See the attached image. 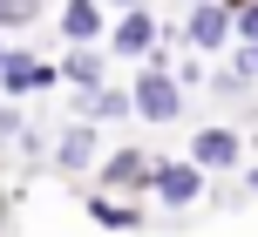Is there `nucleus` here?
Returning a JSON list of instances; mask_svg holds the SVG:
<instances>
[{
	"instance_id": "nucleus-14",
	"label": "nucleus",
	"mask_w": 258,
	"mask_h": 237,
	"mask_svg": "<svg viewBox=\"0 0 258 237\" xmlns=\"http://www.w3.org/2000/svg\"><path fill=\"white\" fill-rule=\"evenodd\" d=\"M102 7H136V0H102Z\"/></svg>"
},
{
	"instance_id": "nucleus-2",
	"label": "nucleus",
	"mask_w": 258,
	"mask_h": 237,
	"mask_svg": "<svg viewBox=\"0 0 258 237\" xmlns=\"http://www.w3.org/2000/svg\"><path fill=\"white\" fill-rule=\"evenodd\" d=\"M224 34H231V7L224 0H197L190 7V41L197 48H224Z\"/></svg>"
},
{
	"instance_id": "nucleus-8",
	"label": "nucleus",
	"mask_w": 258,
	"mask_h": 237,
	"mask_svg": "<svg viewBox=\"0 0 258 237\" xmlns=\"http://www.w3.org/2000/svg\"><path fill=\"white\" fill-rule=\"evenodd\" d=\"M150 41H156V21L143 7H129V21L116 27V54H150Z\"/></svg>"
},
{
	"instance_id": "nucleus-15",
	"label": "nucleus",
	"mask_w": 258,
	"mask_h": 237,
	"mask_svg": "<svg viewBox=\"0 0 258 237\" xmlns=\"http://www.w3.org/2000/svg\"><path fill=\"white\" fill-rule=\"evenodd\" d=\"M0 61H7V54H0Z\"/></svg>"
},
{
	"instance_id": "nucleus-5",
	"label": "nucleus",
	"mask_w": 258,
	"mask_h": 237,
	"mask_svg": "<svg viewBox=\"0 0 258 237\" xmlns=\"http://www.w3.org/2000/svg\"><path fill=\"white\" fill-rule=\"evenodd\" d=\"M190 156L204 163V170H231V163H238V136H231V129H204V136L190 143Z\"/></svg>"
},
{
	"instance_id": "nucleus-6",
	"label": "nucleus",
	"mask_w": 258,
	"mask_h": 237,
	"mask_svg": "<svg viewBox=\"0 0 258 237\" xmlns=\"http://www.w3.org/2000/svg\"><path fill=\"white\" fill-rule=\"evenodd\" d=\"M156 197L163 203H190L197 197V163H163L156 170Z\"/></svg>"
},
{
	"instance_id": "nucleus-3",
	"label": "nucleus",
	"mask_w": 258,
	"mask_h": 237,
	"mask_svg": "<svg viewBox=\"0 0 258 237\" xmlns=\"http://www.w3.org/2000/svg\"><path fill=\"white\" fill-rule=\"evenodd\" d=\"M143 183H156V170H150V156H136V149H122V156L102 163V190H143Z\"/></svg>"
},
{
	"instance_id": "nucleus-10",
	"label": "nucleus",
	"mask_w": 258,
	"mask_h": 237,
	"mask_svg": "<svg viewBox=\"0 0 258 237\" xmlns=\"http://www.w3.org/2000/svg\"><path fill=\"white\" fill-rule=\"evenodd\" d=\"M122 115H129V95H116V88L95 81V88H89V122L102 129V122H122Z\"/></svg>"
},
{
	"instance_id": "nucleus-11",
	"label": "nucleus",
	"mask_w": 258,
	"mask_h": 237,
	"mask_svg": "<svg viewBox=\"0 0 258 237\" xmlns=\"http://www.w3.org/2000/svg\"><path fill=\"white\" fill-rule=\"evenodd\" d=\"M68 75H75L82 88H95V81H102V54H89V41H82V48L68 54Z\"/></svg>"
},
{
	"instance_id": "nucleus-4",
	"label": "nucleus",
	"mask_w": 258,
	"mask_h": 237,
	"mask_svg": "<svg viewBox=\"0 0 258 237\" xmlns=\"http://www.w3.org/2000/svg\"><path fill=\"white\" fill-rule=\"evenodd\" d=\"M0 81H7L14 95H27V88H54V68H48V61H27V54H7V61H0Z\"/></svg>"
},
{
	"instance_id": "nucleus-1",
	"label": "nucleus",
	"mask_w": 258,
	"mask_h": 237,
	"mask_svg": "<svg viewBox=\"0 0 258 237\" xmlns=\"http://www.w3.org/2000/svg\"><path fill=\"white\" fill-rule=\"evenodd\" d=\"M177 102H183V95H177V81H170L163 54H150V68L136 75V108H143L150 122H170V115H177Z\"/></svg>"
},
{
	"instance_id": "nucleus-12",
	"label": "nucleus",
	"mask_w": 258,
	"mask_h": 237,
	"mask_svg": "<svg viewBox=\"0 0 258 237\" xmlns=\"http://www.w3.org/2000/svg\"><path fill=\"white\" fill-rule=\"evenodd\" d=\"M41 14V0H0V27H27Z\"/></svg>"
},
{
	"instance_id": "nucleus-13",
	"label": "nucleus",
	"mask_w": 258,
	"mask_h": 237,
	"mask_svg": "<svg viewBox=\"0 0 258 237\" xmlns=\"http://www.w3.org/2000/svg\"><path fill=\"white\" fill-rule=\"evenodd\" d=\"M238 34H245V41H258V0H251V7H238Z\"/></svg>"
},
{
	"instance_id": "nucleus-9",
	"label": "nucleus",
	"mask_w": 258,
	"mask_h": 237,
	"mask_svg": "<svg viewBox=\"0 0 258 237\" xmlns=\"http://www.w3.org/2000/svg\"><path fill=\"white\" fill-rule=\"evenodd\" d=\"M89 156H95V122H75V129L61 136V170H68V176L89 170Z\"/></svg>"
},
{
	"instance_id": "nucleus-7",
	"label": "nucleus",
	"mask_w": 258,
	"mask_h": 237,
	"mask_svg": "<svg viewBox=\"0 0 258 237\" xmlns=\"http://www.w3.org/2000/svg\"><path fill=\"white\" fill-rule=\"evenodd\" d=\"M61 27H68V41H95V34H102V0H68Z\"/></svg>"
}]
</instances>
